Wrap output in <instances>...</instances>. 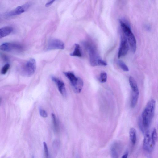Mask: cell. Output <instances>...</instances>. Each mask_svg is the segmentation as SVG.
Returning <instances> with one entry per match:
<instances>
[{"instance_id":"1","label":"cell","mask_w":158,"mask_h":158,"mask_svg":"<svg viewBox=\"0 0 158 158\" xmlns=\"http://www.w3.org/2000/svg\"><path fill=\"white\" fill-rule=\"evenodd\" d=\"M155 104L156 102L154 99L150 100L142 113V118L139 120V125L143 134L148 130L154 115Z\"/></svg>"},{"instance_id":"2","label":"cell","mask_w":158,"mask_h":158,"mask_svg":"<svg viewBox=\"0 0 158 158\" xmlns=\"http://www.w3.org/2000/svg\"><path fill=\"white\" fill-rule=\"evenodd\" d=\"M85 45L89 53L90 63L91 66H106L107 65L106 62L100 58L96 49L93 46L87 43Z\"/></svg>"},{"instance_id":"3","label":"cell","mask_w":158,"mask_h":158,"mask_svg":"<svg viewBox=\"0 0 158 158\" xmlns=\"http://www.w3.org/2000/svg\"><path fill=\"white\" fill-rule=\"evenodd\" d=\"M119 23L131 51L135 52L136 48V42L133 34L130 27L127 23L121 20H119Z\"/></svg>"},{"instance_id":"4","label":"cell","mask_w":158,"mask_h":158,"mask_svg":"<svg viewBox=\"0 0 158 158\" xmlns=\"http://www.w3.org/2000/svg\"><path fill=\"white\" fill-rule=\"evenodd\" d=\"M64 73L69 80L74 91L76 93L81 92L83 86V82L82 79L76 77L72 72H67Z\"/></svg>"},{"instance_id":"5","label":"cell","mask_w":158,"mask_h":158,"mask_svg":"<svg viewBox=\"0 0 158 158\" xmlns=\"http://www.w3.org/2000/svg\"><path fill=\"white\" fill-rule=\"evenodd\" d=\"M36 69V62L33 58L29 59L23 67V72L25 75L29 77L32 75Z\"/></svg>"},{"instance_id":"6","label":"cell","mask_w":158,"mask_h":158,"mask_svg":"<svg viewBox=\"0 0 158 158\" xmlns=\"http://www.w3.org/2000/svg\"><path fill=\"white\" fill-rule=\"evenodd\" d=\"M143 141V148L147 152L150 153L153 150L155 145L153 143L149 130L144 134Z\"/></svg>"},{"instance_id":"7","label":"cell","mask_w":158,"mask_h":158,"mask_svg":"<svg viewBox=\"0 0 158 158\" xmlns=\"http://www.w3.org/2000/svg\"><path fill=\"white\" fill-rule=\"evenodd\" d=\"M64 47V44L61 40L55 38H51L48 41L47 49L48 50L63 49Z\"/></svg>"},{"instance_id":"8","label":"cell","mask_w":158,"mask_h":158,"mask_svg":"<svg viewBox=\"0 0 158 158\" xmlns=\"http://www.w3.org/2000/svg\"><path fill=\"white\" fill-rule=\"evenodd\" d=\"M129 49L128 43L124 35L121 37V41L118 54V57H120L125 56L127 54Z\"/></svg>"},{"instance_id":"9","label":"cell","mask_w":158,"mask_h":158,"mask_svg":"<svg viewBox=\"0 0 158 158\" xmlns=\"http://www.w3.org/2000/svg\"><path fill=\"white\" fill-rule=\"evenodd\" d=\"M21 46L18 44L6 42L0 45V50L5 52H11L22 49Z\"/></svg>"},{"instance_id":"10","label":"cell","mask_w":158,"mask_h":158,"mask_svg":"<svg viewBox=\"0 0 158 158\" xmlns=\"http://www.w3.org/2000/svg\"><path fill=\"white\" fill-rule=\"evenodd\" d=\"M31 5L30 3H26L24 5L19 6L13 10L8 12L7 14L9 16L18 15L25 12L29 8Z\"/></svg>"},{"instance_id":"11","label":"cell","mask_w":158,"mask_h":158,"mask_svg":"<svg viewBox=\"0 0 158 158\" xmlns=\"http://www.w3.org/2000/svg\"><path fill=\"white\" fill-rule=\"evenodd\" d=\"M120 146L119 143L117 142H114L112 144L110 149L111 158H118Z\"/></svg>"},{"instance_id":"12","label":"cell","mask_w":158,"mask_h":158,"mask_svg":"<svg viewBox=\"0 0 158 158\" xmlns=\"http://www.w3.org/2000/svg\"><path fill=\"white\" fill-rule=\"evenodd\" d=\"M52 80L56 84L58 90L61 94L64 96L66 95V92L64 83L59 79L54 77H52Z\"/></svg>"},{"instance_id":"13","label":"cell","mask_w":158,"mask_h":158,"mask_svg":"<svg viewBox=\"0 0 158 158\" xmlns=\"http://www.w3.org/2000/svg\"><path fill=\"white\" fill-rule=\"evenodd\" d=\"M13 30L12 28L10 26H6L0 29V39L9 35Z\"/></svg>"},{"instance_id":"14","label":"cell","mask_w":158,"mask_h":158,"mask_svg":"<svg viewBox=\"0 0 158 158\" xmlns=\"http://www.w3.org/2000/svg\"><path fill=\"white\" fill-rule=\"evenodd\" d=\"M129 81L132 92H139L137 85L135 79L132 77L130 76Z\"/></svg>"},{"instance_id":"15","label":"cell","mask_w":158,"mask_h":158,"mask_svg":"<svg viewBox=\"0 0 158 158\" xmlns=\"http://www.w3.org/2000/svg\"><path fill=\"white\" fill-rule=\"evenodd\" d=\"M136 131L134 128H131L129 131V137L130 140L133 145H134L136 140Z\"/></svg>"},{"instance_id":"16","label":"cell","mask_w":158,"mask_h":158,"mask_svg":"<svg viewBox=\"0 0 158 158\" xmlns=\"http://www.w3.org/2000/svg\"><path fill=\"white\" fill-rule=\"evenodd\" d=\"M139 96V92H132L131 98V106L134 108L136 105Z\"/></svg>"},{"instance_id":"17","label":"cell","mask_w":158,"mask_h":158,"mask_svg":"<svg viewBox=\"0 0 158 158\" xmlns=\"http://www.w3.org/2000/svg\"><path fill=\"white\" fill-rule=\"evenodd\" d=\"M71 56H77L78 57H81L82 56V53L80 50L79 45L77 44H75V48L73 52L70 54Z\"/></svg>"},{"instance_id":"18","label":"cell","mask_w":158,"mask_h":158,"mask_svg":"<svg viewBox=\"0 0 158 158\" xmlns=\"http://www.w3.org/2000/svg\"><path fill=\"white\" fill-rule=\"evenodd\" d=\"M52 118L54 130L56 132H58L59 131V123L55 115L53 114H52Z\"/></svg>"},{"instance_id":"19","label":"cell","mask_w":158,"mask_h":158,"mask_svg":"<svg viewBox=\"0 0 158 158\" xmlns=\"http://www.w3.org/2000/svg\"><path fill=\"white\" fill-rule=\"evenodd\" d=\"M107 79V74L106 73L104 72L103 71L102 72L100 75L99 77V80L101 83L105 82Z\"/></svg>"},{"instance_id":"20","label":"cell","mask_w":158,"mask_h":158,"mask_svg":"<svg viewBox=\"0 0 158 158\" xmlns=\"http://www.w3.org/2000/svg\"><path fill=\"white\" fill-rule=\"evenodd\" d=\"M151 139L153 143L155 145L157 139V134L156 130L154 128L151 135Z\"/></svg>"},{"instance_id":"21","label":"cell","mask_w":158,"mask_h":158,"mask_svg":"<svg viewBox=\"0 0 158 158\" xmlns=\"http://www.w3.org/2000/svg\"><path fill=\"white\" fill-rule=\"evenodd\" d=\"M118 64L122 69L124 71H128L129 68L125 64L123 61L119 60L117 62Z\"/></svg>"},{"instance_id":"22","label":"cell","mask_w":158,"mask_h":158,"mask_svg":"<svg viewBox=\"0 0 158 158\" xmlns=\"http://www.w3.org/2000/svg\"><path fill=\"white\" fill-rule=\"evenodd\" d=\"M44 155L45 158H48L49 156V151L46 143L44 142L43 143Z\"/></svg>"},{"instance_id":"23","label":"cell","mask_w":158,"mask_h":158,"mask_svg":"<svg viewBox=\"0 0 158 158\" xmlns=\"http://www.w3.org/2000/svg\"><path fill=\"white\" fill-rule=\"evenodd\" d=\"M10 67L9 64L7 63L5 64L2 67L1 70V73L2 74H5L7 72Z\"/></svg>"},{"instance_id":"24","label":"cell","mask_w":158,"mask_h":158,"mask_svg":"<svg viewBox=\"0 0 158 158\" xmlns=\"http://www.w3.org/2000/svg\"><path fill=\"white\" fill-rule=\"evenodd\" d=\"M39 112L40 115L42 117L46 118L47 117V113L44 110L40 109L39 110Z\"/></svg>"},{"instance_id":"25","label":"cell","mask_w":158,"mask_h":158,"mask_svg":"<svg viewBox=\"0 0 158 158\" xmlns=\"http://www.w3.org/2000/svg\"><path fill=\"white\" fill-rule=\"evenodd\" d=\"M55 0H51L47 2L45 4V6L48 7L50 6L55 1Z\"/></svg>"},{"instance_id":"26","label":"cell","mask_w":158,"mask_h":158,"mask_svg":"<svg viewBox=\"0 0 158 158\" xmlns=\"http://www.w3.org/2000/svg\"><path fill=\"white\" fill-rule=\"evenodd\" d=\"M128 153V152H126L122 156V158H127Z\"/></svg>"},{"instance_id":"27","label":"cell","mask_w":158,"mask_h":158,"mask_svg":"<svg viewBox=\"0 0 158 158\" xmlns=\"http://www.w3.org/2000/svg\"><path fill=\"white\" fill-rule=\"evenodd\" d=\"M32 158H35V157L33 156L32 157Z\"/></svg>"}]
</instances>
